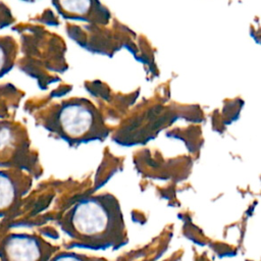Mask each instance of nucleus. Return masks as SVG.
Here are the masks:
<instances>
[{"label":"nucleus","mask_w":261,"mask_h":261,"mask_svg":"<svg viewBox=\"0 0 261 261\" xmlns=\"http://www.w3.org/2000/svg\"><path fill=\"white\" fill-rule=\"evenodd\" d=\"M59 225L69 239V247L117 250L128 242L120 203L107 192L75 200L62 214Z\"/></svg>","instance_id":"1"},{"label":"nucleus","mask_w":261,"mask_h":261,"mask_svg":"<svg viewBox=\"0 0 261 261\" xmlns=\"http://www.w3.org/2000/svg\"><path fill=\"white\" fill-rule=\"evenodd\" d=\"M58 133L70 143H83L106 136L98 110L84 99L64 101L57 110Z\"/></svg>","instance_id":"2"},{"label":"nucleus","mask_w":261,"mask_h":261,"mask_svg":"<svg viewBox=\"0 0 261 261\" xmlns=\"http://www.w3.org/2000/svg\"><path fill=\"white\" fill-rule=\"evenodd\" d=\"M57 250L58 247L37 236H14L8 242L9 261H49Z\"/></svg>","instance_id":"3"},{"label":"nucleus","mask_w":261,"mask_h":261,"mask_svg":"<svg viewBox=\"0 0 261 261\" xmlns=\"http://www.w3.org/2000/svg\"><path fill=\"white\" fill-rule=\"evenodd\" d=\"M60 9L69 16L83 17L89 14L92 0H57Z\"/></svg>","instance_id":"4"},{"label":"nucleus","mask_w":261,"mask_h":261,"mask_svg":"<svg viewBox=\"0 0 261 261\" xmlns=\"http://www.w3.org/2000/svg\"><path fill=\"white\" fill-rule=\"evenodd\" d=\"M49 261H108L104 257L91 256L87 254H82L73 251H64L55 253Z\"/></svg>","instance_id":"5"},{"label":"nucleus","mask_w":261,"mask_h":261,"mask_svg":"<svg viewBox=\"0 0 261 261\" xmlns=\"http://www.w3.org/2000/svg\"><path fill=\"white\" fill-rule=\"evenodd\" d=\"M15 197V189L9 178L0 174V207L12 203Z\"/></svg>","instance_id":"6"},{"label":"nucleus","mask_w":261,"mask_h":261,"mask_svg":"<svg viewBox=\"0 0 261 261\" xmlns=\"http://www.w3.org/2000/svg\"><path fill=\"white\" fill-rule=\"evenodd\" d=\"M11 140V133L9 128L0 126V149L5 148Z\"/></svg>","instance_id":"7"},{"label":"nucleus","mask_w":261,"mask_h":261,"mask_svg":"<svg viewBox=\"0 0 261 261\" xmlns=\"http://www.w3.org/2000/svg\"><path fill=\"white\" fill-rule=\"evenodd\" d=\"M3 61H4V55H3L2 50L0 49V67H1L2 64H3Z\"/></svg>","instance_id":"8"}]
</instances>
